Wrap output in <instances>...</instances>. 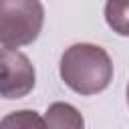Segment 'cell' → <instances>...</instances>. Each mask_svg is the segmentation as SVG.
Segmentation results:
<instances>
[{
    "label": "cell",
    "instance_id": "cell-1",
    "mask_svg": "<svg viewBox=\"0 0 129 129\" xmlns=\"http://www.w3.org/2000/svg\"><path fill=\"white\" fill-rule=\"evenodd\" d=\"M62 83L77 95L103 93L113 81V60L103 46L91 42L71 44L58 62Z\"/></svg>",
    "mask_w": 129,
    "mask_h": 129
},
{
    "label": "cell",
    "instance_id": "cell-2",
    "mask_svg": "<svg viewBox=\"0 0 129 129\" xmlns=\"http://www.w3.org/2000/svg\"><path fill=\"white\" fill-rule=\"evenodd\" d=\"M44 24L40 0H0V42L18 48L32 44Z\"/></svg>",
    "mask_w": 129,
    "mask_h": 129
},
{
    "label": "cell",
    "instance_id": "cell-3",
    "mask_svg": "<svg viewBox=\"0 0 129 129\" xmlns=\"http://www.w3.org/2000/svg\"><path fill=\"white\" fill-rule=\"evenodd\" d=\"M36 83V73L30 58L18 48L2 46V81L0 93L4 99L26 97Z\"/></svg>",
    "mask_w": 129,
    "mask_h": 129
},
{
    "label": "cell",
    "instance_id": "cell-4",
    "mask_svg": "<svg viewBox=\"0 0 129 129\" xmlns=\"http://www.w3.org/2000/svg\"><path fill=\"white\" fill-rule=\"evenodd\" d=\"M44 123L46 127H54V129H81L85 125L81 113L69 105V103H52L48 105L46 113H44Z\"/></svg>",
    "mask_w": 129,
    "mask_h": 129
},
{
    "label": "cell",
    "instance_id": "cell-5",
    "mask_svg": "<svg viewBox=\"0 0 129 129\" xmlns=\"http://www.w3.org/2000/svg\"><path fill=\"white\" fill-rule=\"evenodd\" d=\"M105 20L119 36H129V0H107Z\"/></svg>",
    "mask_w": 129,
    "mask_h": 129
},
{
    "label": "cell",
    "instance_id": "cell-6",
    "mask_svg": "<svg viewBox=\"0 0 129 129\" xmlns=\"http://www.w3.org/2000/svg\"><path fill=\"white\" fill-rule=\"evenodd\" d=\"M2 127H46V123L36 111H16L2 119Z\"/></svg>",
    "mask_w": 129,
    "mask_h": 129
},
{
    "label": "cell",
    "instance_id": "cell-7",
    "mask_svg": "<svg viewBox=\"0 0 129 129\" xmlns=\"http://www.w3.org/2000/svg\"><path fill=\"white\" fill-rule=\"evenodd\" d=\"M127 105H129V83H127Z\"/></svg>",
    "mask_w": 129,
    "mask_h": 129
}]
</instances>
